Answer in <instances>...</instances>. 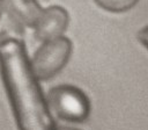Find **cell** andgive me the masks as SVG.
Masks as SVG:
<instances>
[{"mask_svg": "<svg viewBox=\"0 0 148 130\" xmlns=\"http://www.w3.org/2000/svg\"><path fill=\"white\" fill-rule=\"evenodd\" d=\"M0 75L18 130H57L21 38L0 35Z\"/></svg>", "mask_w": 148, "mask_h": 130, "instance_id": "1", "label": "cell"}, {"mask_svg": "<svg viewBox=\"0 0 148 130\" xmlns=\"http://www.w3.org/2000/svg\"><path fill=\"white\" fill-rule=\"evenodd\" d=\"M71 53L72 42L65 36L42 42V45L29 58L34 75L38 81L53 78L65 67Z\"/></svg>", "mask_w": 148, "mask_h": 130, "instance_id": "2", "label": "cell"}, {"mask_svg": "<svg viewBox=\"0 0 148 130\" xmlns=\"http://www.w3.org/2000/svg\"><path fill=\"white\" fill-rule=\"evenodd\" d=\"M46 101L50 109L65 121L81 122L89 115L90 104L87 96L74 86L60 85L51 88Z\"/></svg>", "mask_w": 148, "mask_h": 130, "instance_id": "3", "label": "cell"}, {"mask_svg": "<svg viewBox=\"0 0 148 130\" xmlns=\"http://www.w3.org/2000/svg\"><path fill=\"white\" fill-rule=\"evenodd\" d=\"M67 10L60 6L43 8L34 29L35 37L39 42L50 41L64 35L68 26Z\"/></svg>", "mask_w": 148, "mask_h": 130, "instance_id": "4", "label": "cell"}, {"mask_svg": "<svg viewBox=\"0 0 148 130\" xmlns=\"http://www.w3.org/2000/svg\"><path fill=\"white\" fill-rule=\"evenodd\" d=\"M8 21L20 31L34 28L43 8L37 0H1Z\"/></svg>", "mask_w": 148, "mask_h": 130, "instance_id": "5", "label": "cell"}, {"mask_svg": "<svg viewBox=\"0 0 148 130\" xmlns=\"http://www.w3.org/2000/svg\"><path fill=\"white\" fill-rule=\"evenodd\" d=\"M99 7L112 13H121L131 9L138 2V0H94Z\"/></svg>", "mask_w": 148, "mask_h": 130, "instance_id": "6", "label": "cell"}, {"mask_svg": "<svg viewBox=\"0 0 148 130\" xmlns=\"http://www.w3.org/2000/svg\"><path fill=\"white\" fill-rule=\"evenodd\" d=\"M138 39L148 49V26L143 27V28L138 32Z\"/></svg>", "mask_w": 148, "mask_h": 130, "instance_id": "7", "label": "cell"}, {"mask_svg": "<svg viewBox=\"0 0 148 130\" xmlns=\"http://www.w3.org/2000/svg\"><path fill=\"white\" fill-rule=\"evenodd\" d=\"M57 130H77V129L69 128V127H57Z\"/></svg>", "mask_w": 148, "mask_h": 130, "instance_id": "8", "label": "cell"}, {"mask_svg": "<svg viewBox=\"0 0 148 130\" xmlns=\"http://www.w3.org/2000/svg\"><path fill=\"white\" fill-rule=\"evenodd\" d=\"M2 15H3V9H2V2H1V0H0V20H1V17H2Z\"/></svg>", "mask_w": 148, "mask_h": 130, "instance_id": "9", "label": "cell"}, {"mask_svg": "<svg viewBox=\"0 0 148 130\" xmlns=\"http://www.w3.org/2000/svg\"><path fill=\"white\" fill-rule=\"evenodd\" d=\"M46 1H47V0H46Z\"/></svg>", "mask_w": 148, "mask_h": 130, "instance_id": "10", "label": "cell"}]
</instances>
